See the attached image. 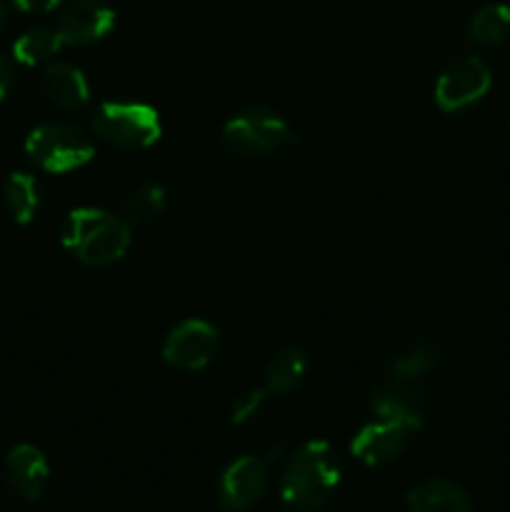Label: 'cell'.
<instances>
[{"label":"cell","instance_id":"obj_1","mask_svg":"<svg viewBox=\"0 0 510 512\" xmlns=\"http://www.w3.org/2000/svg\"><path fill=\"white\" fill-rule=\"evenodd\" d=\"M63 245L85 265L105 268L128 253L130 223L100 208H78L63 225Z\"/></svg>","mask_w":510,"mask_h":512},{"label":"cell","instance_id":"obj_2","mask_svg":"<svg viewBox=\"0 0 510 512\" xmlns=\"http://www.w3.org/2000/svg\"><path fill=\"white\" fill-rule=\"evenodd\" d=\"M340 483V465L325 440H310L290 458L280 480L285 505L295 510L323 508Z\"/></svg>","mask_w":510,"mask_h":512},{"label":"cell","instance_id":"obj_3","mask_svg":"<svg viewBox=\"0 0 510 512\" xmlns=\"http://www.w3.org/2000/svg\"><path fill=\"white\" fill-rule=\"evenodd\" d=\"M93 133L120 150H145L163 135V123L153 105L108 100L95 108Z\"/></svg>","mask_w":510,"mask_h":512},{"label":"cell","instance_id":"obj_4","mask_svg":"<svg viewBox=\"0 0 510 512\" xmlns=\"http://www.w3.org/2000/svg\"><path fill=\"white\" fill-rule=\"evenodd\" d=\"M25 153L45 173L63 175L90 163L95 143L83 128L73 123H43L30 130Z\"/></svg>","mask_w":510,"mask_h":512},{"label":"cell","instance_id":"obj_5","mask_svg":"<svg viewBox=\"0 0 510 512\" xmlns=\"http://www.w3.org/2000/svg\"><path fill=\"white\" fill-rule=\"evenodd\" d=\"M223 143L245 158H260L290 148L295 143V133L275 110L253 105L235 113L225 123Z\"/></svg>","mask_w":510,"mask_h":512},{"label":"cell","instance_id":"obj_6","mask_svg":"<svg viewBox=\"0 0 510 512\" xmlns=\"http://www.w3.org/2000/svg\"><path fill=\"white\" fill-rule=\"evenodd\" d=\"M490 85H493V75L485 60L475 55L458 58L440 73L435 83V103L443 113H458L483 100Z\"/></svg>","mask_w":510,"mask_h":512},{"label":"cell","instance_id":"obj_7","mask_svg":"<svg viewBox=\"0 0 510 512\" xmlns=\"http://www.w3.org/2000/svg\"><path fill=\"white\" fill-rule=\"evenodd\" d=\"M218 348V328L205 320L190 318L170 330L163 345V358L178 370H200L218 355Z\"/></svg>","mask_w":510,"mask_h":512},{"label":"cell","instance_id":"obj_8","mask_svg":"<svg viewBox=\"0 0 510 512\" xmlns=\"http://www.w3.org/2000/svg\"><path fill=\"white\" fill-rule=\"evenodd\" d=\"M268 488V460L243 455L223 470L218 480V500L228 512H248L260 503Z\"/></svg>","mask_w":510,"mask_h":512},{"label":"cell","instance_id":"obj_9","mask_svg":"<svg viewBox=\"0 0 510 512\" xmlns=\"http://www.w3.org/2000/svg\"><path fill=\"white\" fill-rule=\"evenodd\" d=\"M410 435H413V430L403 428V425L375 420V423H368L358 430V435L350 443V453L368 468H383V465H390L403 455Z\"/></svg>","mask_w":510,"mask_h":512},{"label":"cell","instance_id":"obj_10","mask_svg":"<svg viewBox=\"0 0 510 512\" xmlns=\"http://www.w3.org/2000/svg\"><path fill=\"white\" fill-rule=\"evenodd\" d=\"M115 28V10L103 0H73L58 20L65 45H90Z\"/></svg>","mask_w":510,"mask_h":512},{"label":"cell","instance_id":"obj_11","mask_svg":"<svg viewBox=\"0 0 510 512\" xmlns=\"http://www.w3.org/2000/svg\"><path fill=\"white\" fill-rule=\"evenodd\" d=\"M370 410L378 420L398 423L408 430H420L425 418L423 395L415 390L413 383H400V380H385L373 390Z\"/></svg>","mask_w":510,"mask_h":512},{"label":"cell","instance_id":"obj_12","mask_svg":"<svg viewBox=\"0 0 510 512\" xmlns=\"http://www.w3.org/2000/svg\"><path fill=\"white\" fill-rule=\"evenodd\" d=\"M5 478L15 495L23 500H40L50 480L48 458L35 445H15L5 458Z\"/></svg>","mask_w":510,"mask_h":512},{"label":"cell","instance_id":"obj_13","mask_svg":"<svg viewBox=\"0 0 510 512\" xmlns=\"http://www.w3.org/2000/svg\"><path fill=\"white\" fill-rule=\"evenodd\" d=\"M43 90L60 110H80L88 105L90 88L83 70L68 63H48L43 73Z\"/></svg>","mask_w":510,"mask_h":512},{"label":"cell","instance_id":"obj_14","mask_svg":"<svg viewBox=\"0 0 510 512\" xmlns=\"http://www.w3.org/2000/svg\"><path fill=\"white\" fill-rule=\"evenodd\" d=\"M408 512H473V503L460 485L433 478L410 490Z\"/></svg>","mask_w":510,"mask_h":512},{"label":"cell","instance_id":"obj_15","mask_svg":"<svg viewBox=\"0 0 510 512\" xmlns=\"http://www.w3.org/2000/svg\"><path fill=\"white\" fill-rule=\"evenodd\" d=\"M440 345L435 340H410L390 358L388 378L400 383H415L438 365Z\"/></svg>","mask_w":510,"mask_h":512},{"label":"cell","instance_id":"obj_16","mask_svg":"<svg viewBox=\"0 0 510 512\" xmlns=\"http://www.w3.org/2000/svg\"><path fill=\"white\" fill-rule=\"evenodd\" d=\"M310 368L308 353L303 348H283L273 360L268 363L263 375V388L268 390V395H288L298 388L305 380Z\"/></svg>","mask_w":510,"mask_h":512},{"label":"cell","instance_id":"obj_17","mask_svg":"<svg viewBox=\"0 0 510 512\" xmlns=\"http://www.w3.org/2000/svg\"><path fill=\"white\" fill-rule=\"evenodd\" d=\"M63 45L58 28H33L15 40L13 58L28 68H35V65L50 63Z\"/></svg>","mask_w":510,"mask_h":512},{"label":"cell","instance_id":"obj_18","mask_svg":"<svg viewBox=\"0 0 510 512\" xmlns=\"http://www.w3.org/2000/svg\"><path fill=\"white\" fill-rule=\"evenodd\" d=\"M468 38L478 45L505 43L510 38V5L490 3L480 8L468 23Z\"/></svg>","mask_w":510,"mask_h":512},{"label":"cell","instance_id":"obj_19","mask_svg":"<svg viewBox=\"0 0 510 512\" xmlns=\"http://www.w3.org/2000/svg\"><path fill=\"white\" fill-rule=\"evenodd\" d=\"M5 205L13 215L15 223H33L40 210V188L38 180L30 173H13L5 183Z\"/></svg>","mask_w":510,"mask_h":512},{"label":"cell","instance_id":"obj_20","mask_svg":"<svg viewBox=\"0 0 510 512\" xmlns=\"http://www.w3.org/2000/svg\"><path fill=\"white\" fill-rule=\"evenodd\" d=\"M165 210V190L155 183L140 185L128 195L123 205V218L130 225H145Z\"/></svg>","mask_w":510,"mask_h":512},{"label":"cell","instance_id":"obj_21","mask_svg":"<svg viewBox=\"0 0 510 512\" xmlns=\"http://www.w3.org/2000/svg\"><path fill=\"white\" fill-rule=\"evenodd\" d=\"M265 398H268V390L260 388V390H245L243 395H238L233 403V410H230V423L233 425H243L263 408Z\"/></svg>","mask_w":510,"mask_h":512},{"label":"cell","instance_id":"obj_22","mask_svg":"<svg viewBox=\"0 0 510 512\" xmlns=\"http://www.w3.org/2000/svg\"><path fill=\"white\" fill-rule=\"evenodd\" d=\"M15 8L23 10V13H50V10L58 8L63 0H13Z\"/></svg>","mask_w":510,"mask_h":512},{"label":"cell","instance_id":"obj_23","mask_svg":"<svg viewBox=\"0 0 510 512\" xmlns=\"http://www.w3.org/2000/svg\"><path fill=\"white\" fill-rule=\"evenodd\" d=\"M13 83H15L13 65H10V60L5 58L3 53H0V100H3L5 95L10 93V88H13Z\"/></svg>","mask_w":510,"mask_h":512},{"label":"cell","instance_id":"obj_24","mask_svg":"<svg viewBox=\"0 0 510 512\" xmlns=\"http://www.w3.org/2000/svg\"><path fill=\"white\" fill-rule=\"evenodd\" d=\"M8 18H10L8 3H5V0H0V30L5 28V23H8Z\"/></svg>","mask_w":510,"mask_h":512}]
</instances>
